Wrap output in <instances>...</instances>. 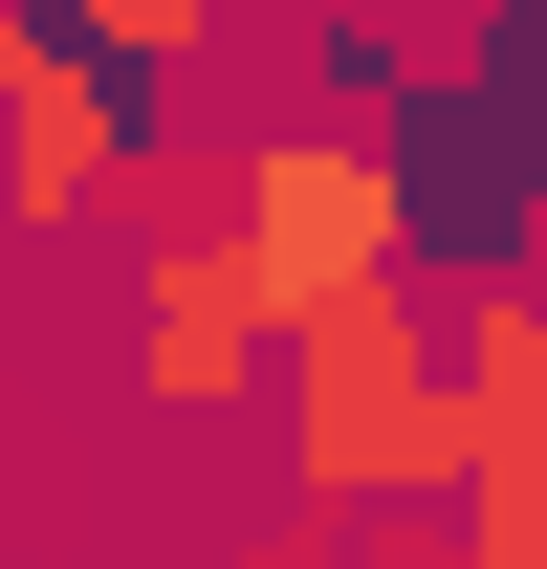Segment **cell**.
Segmentation results:
<instances>
[{"label": "cell", "instance_id": "obj_6", "mask_svg": "<svg viewBox=\"0 0 547 569\" xmlns=\"http://www.w3.org/2000/svg\"><path fill=\"white\" fill-rule=\"evenodd\" d=\"M350 569H460V503H395V526H350Z\"/></svg>", "mask_w": 547, "mask_h": 569}, {"label": "cell", "instance_id": "obj_2", "mask_svg": "<svg viewBox=\"0 0 547 569\" xmlns=\"http://www.w3.org/2000/svg\"><path fill=\"white\" fill-rule=\"evenodd\" d=\"M241 284H263L285 329H329V307H395L416 284V176L395 132H241Z\"/></svg>", "mask_w": 547, "mask_h": 569}, {"label": "cell", "instance_id": "obj_1", "mask_svg": "<svg viewBox=\"0 0 547 569\" xmlns=\"http://www.w3.org/2000/svg\"><path fill=\"white\" fill-rule=\"evenodd\" d=\"M285 503L307 526H395V503H460V351H438V307H329V329H285Z\"/></svg>", "mask_w": 547, "mask_h": 569}, {"label": "cell", "instance_id": "obj_3", "mask_svg": "<svg viewBox=\"0 0 547 569\" xmlns=\"http://www.w3.org/2000/svg\"><path fill=\"white\" fill-rule=\"evenodd\" d=\"M132 176H153V110L88 67L44 0H0V219L22 241H88V219H132Z\"/></svg>", "mask_w": 547, "mask_h": 569}, {"label": "cell", "instance_id": "obj_5", "mask_svg": "<svg viewBox=\"0 0 547 569\" xmlns=\"http://www.w3.org/2000/svg\"><path fill=\"white\" fill-rule=\"evenodd\" d=\"M67 44L153 110V88H198V67H219V0H67Z\"/></svg>", "mask_w": 547, "mask_h": 569}, {"label": "cell", "instance_id": "obj_7", "mask_svg": "<svg viewBox=\"0 0 547 569\" xmlns=\"http://www.w3.org/2000/svg\"><path fill=\"white\" fill-rule=\"evenodd\" d=\"M219 569H329V526H263V548H219Z\"/></svg>", "mask_w": 547, "mask_h": 569}, {"label": "cell", "instance_id": "obj_4", "mask_svg": "<svg viewBox=\"0 0 547 569\" xmlns=\"http://www.w3.org/2000/svg\"><path fill=\"white\" fill-rule=\"evenodd\" d=\"M132 395H153V417H241V395H285V307L241 284V219H198V241L132 263Z\"/></svg>", "mask_w": 547, "mask_h": 569}]
</instances>
